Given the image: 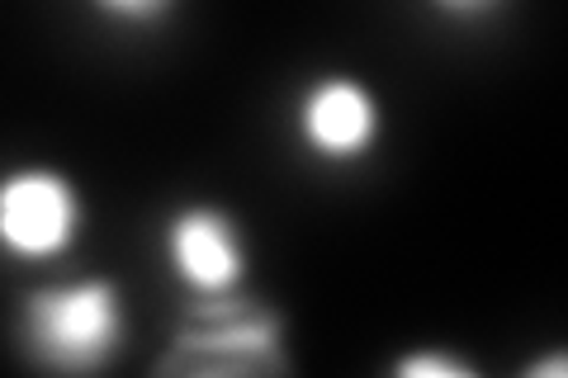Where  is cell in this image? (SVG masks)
Masks as SVG:
<instances>
[{
	"label": "cell",
	"mask_w": 568,
	"mask_h": 378,
	"mask_svg": "<svg viewBox=\"0 0 568 378\" xmlns=\"http://www.w3.org/2000/svg\"><path fill=\"white\" fill-rule=\"evenodd\" d=\"M129 340V303L119 279L77 275L39 284L14 308V346L33 369L100 374Z\"/></svg>",
	"instance_id": "obj_1"
},
{
	"label": "cell",
	"mask_w": 568,
	"mask_h": 378,
	"mask_svg": "<svg viewBox=\"0 0 568 378\" xmlns=\"http://www.w3.org/2000/svg\"><path fill=\"white\" fill-rule=\"evenodd\" d=\"M152 374L175 378H271L294 374L290 359V321L275 303L246 298L242 289L190 298L181 321L156 355Z\"/></svg>",
	"instance_id": "obj_2"
},
{
	"label": "cell",
	"mask_w": 568,
	"mask_h": 378,
	"mask_svg": "<svg viewBox=\"0 0 568 378\" xmlns=\"http://www.w3.org/2000/svg\"><path fill=\"white\" fill-rule=\"evenodd\" d=\"M85 232V194L58 166L29 161L0 175V256L52 265L77 251Z\"/></svg>",
	"instance_id": "obj_3"
},
{
	"label": "cell",
	"mask_w": 568,
	"mask_h": 378,
	"mask_svg": "<svg viewBox=\"0 0 568 378\" xmlns=\"http://www.w3.org/2000/svg\"><path fill=\"white\" fill-rule=\"evenodd\" d=\"M294 137L323 166H355L379 147L384 104L379 90L351 71H323L294 100Z\"/></svg>",
	"instance_id": "obj_4"
},
{
	"label": "cell",
	"mask_w": 568,
	"mask_h": 378,
	"mask_svg": "<svg viewBox=\"0 0 568 378\" xmlns=\"http://www.w3.org/2000/svg\"><path fill=\"white\" fill-rule=\"evenodd\" d=\"M162 256L185 298L233 294L246 284V232L223 204L194 200L162 223Z\"/></svg>",
	"instance_id": "obj_5"
},
{
	"label": "cell",
	"mask_w": 568,
	"mask_h": 378,
	"mask_svg": "<svg viewBox=\"0 0 568 378\" xmlns=\"http://www.w3.org/2000/svg\"><path fill=\"white\" fill-rule=\"evenodd\" d=\"M85 6L114 29H156L162 20H171L181 0H85Z\"/></svg>",
	"instance_id": "obj_6"
},
{
	"label": "cell",
	"mask_w": 568,
	"mask_h": 378,
	"mask_svg": "<svg viewBox=\"0 0 568 378\" xmlns=\"http://www.w3.org/2000/svg\"><path fill=\"white\" fill-rule=\"evenodd\" d=\"M398 378H474V365L450 350H407L394 359Z\"/></svg>",
	"instance_id": "obj_7"
},
{
	"label": "cell",
	"mask_w": 568,
	"mask_h": 378,
	"mask_svg": "<svg viewBox=\"0 0 568 378\" xmlns=\"http://www.w3.org/2000/svg\"><path fill=\"white\" fill-rule=\"evenodd\" d=\"M507 0H426V10H436L440 20H455V24H478L497 14Z\"/></svg>",
	"instance_id": "obj_8"
},
{
	"label": "cell",
	"mask_w": 568,
	"mask_h": 378,
	"mask_svg": "<svg viewBox=\"0 0 568 378\" xmlns=\"http://www.w3.org/2000/svg\"><path fill=\"white\" fill-rule=\"evenodd\" d=\"M568 374V355L555 350V355H545V359H530L526 365V378H564Z\"/></svg>",
	"instance_id": "obj_9"
}]
</instances>
